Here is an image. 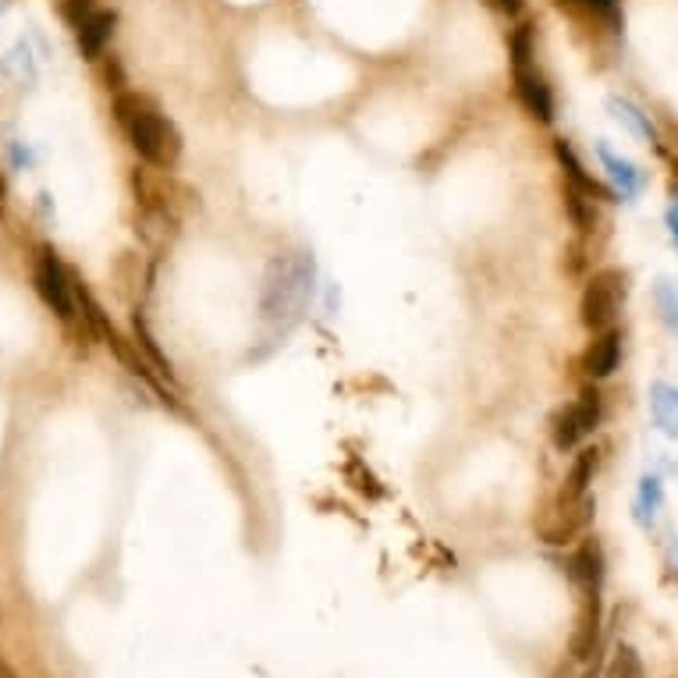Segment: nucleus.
Returning <instances> with one entry per match:
<instances>
[{
	"instance_id": "b1692460",
	"label": "nucleus",
	"mask_w": 678,
	"mask_h": 678,
	"mask_svg": "<svg viewBox=\"0 0 678 678\" xmlns=\"http://www.w3.org/2000/svg\"><path fill=\"white\" fill-rule=\"evenodd\" d=\"M0 678H19V675L11 671V664H4V661H0Z\"/></svg>"
},
{
	"instance_id": "ddd939ff",
	"label": "nucleus",
	"mask_w": 678,
	"mask_h": 678,
	"mask_svg": "<svg viewBox=\"0 0 678 678\" xmlns=\"http://www.w3.org/2000/svg\"><path fill=\"white\" fill-rule=\"evenodd\" d=\"M650 416H654V423L668 433V437L678 441V387L664 381L650 384Z\"/></svg>"
},
{
	"instance_id": "f8f14e48",
	"label": "nucleus",
	"mask_w": 678,
	"mask_h": 678,
	"mask_svg": "<svg viewBox=\"0 0 678 678\" xmlns=\"http://www.w3.org/2000/svg\"><path fill=\"white\" fill-rule=\"evenodd\" d=\"M554 157H558V164H562L565 178H568V185H572V188H579V193H587V196H593V199H604V196H607V188H604L601 182H593V178H590L587 168H582V160L576 157V149L568 146L565 139L554 143Z\"/></svg>"
},
{
	"instance_id": "0eeeda50",
	"label": "nucleus",
	"mask_w": 678,
	"mask_h": 678,
	"mask_svg": "<svg viewBox=\"0 0 678 678\" xmlns=\"http://www.w3.org/2000/svg\"><path fill=\"white\" fill-rule=\"evenodd\" d=\"M511 50H515V93H519L522 107L533 118L551 121L554 118V97H551V89L544 86V78H540L530 67V33L522 29L519 36H515Z\"/></svg>"
},
{
	"instance_id": "5701e85b",
	"label": "nucleus",
	"mask_w": 678,
	"mask_h": 678,
	"mask_svg": "<svg viewBox=\"0 0 678 678\" xmlns=\"http://www.w3.org/2000/svg\"><path fill=\"white\" fill-rule=\"evenodd\" d=\"M497 8H505V11H519V0H494Z\"/></svg>"
},
{
	"instance_id": "a211bd4d",
	"label": "nucleus",
	"mask_w": 678,
	"mask_h": 678,
	"mask_svg": "<svg viewBox=\"0 0 678 678\" xmlns=\"http://www.w3.org/2000/svg\"><path fill=\"white\" fill-rule=\"evenodd\" d=\"M664 501V486L657 477H643L640 480V501H636V515H640V522H654V515Z\"/></svg>"
},
{
	"instance_id": "423d86ee",
	"label": "nucleus",
	"mask_w": 678,
	"mask_h": 678,
	"mask_svg": "<svg viewBox=\"0 0 678 678\" xmlns=\"http://www.w3.org/2000/svg\"><path fill=\"white\" fill-rule=\"evenodd\" d=\"M33 284L39 298L58 313L61 323H75V288H72V274L61 267L58 252L44 246L36 252V270H33Z\"/></svg>"
},
{
	"instance_id": "aec40b11",
	"label": "nucleus",
	"mask_w": 678,
	"mask_h": 678,
	"mask_svg": "<svg viewBox=\"0 0 678 678\" xmlns=\"http://www.w3.org/2000/svg\"><path fill=\"white\" fill-rule=\"evenodd\" d=\"M61 15L72 25H78L86 15H93V0H61Z\"/></svg>"
},
{
	"instance_id": "f3484780",
	"label": "nucleus",
	"mask_w": 678,
	"mask_h": 678,
	"mask_svg": "<svg viewBox=\"0 0 678 678\" xmlns=\"http://www.w3.org/2000/svg\"><path fill=\"white\" fill-rule=\"evenodd\" d=\"M604 678H646V675H643V661H640V654H636V650H632L629 643H621V646L615 650L612 664H607V675H604Z\"/></svg>"
},
{
	"instance_id": "4be33fe9",
	"label": "nucleus",
	"mask_w": 678,
	"mask_h": 678,
	"mask_svg": "<svg viewBox=\"0 0 678 678\" xmlns=\"http://www.w3.org/2000/svg\"><path fill=\"white\" fill-rule=\"evenodd\" d=\"M8 213V178L0 174V217Z\"/></svg>"
},
{
	"instance_id": "39448f33",
	"label": "nucleus",
	"mask_w": 678,
	"mask_h": 678,
	"mask_svg": "<svg viewBox=\"0 0 678 678\" xmlns=\"http://www.w3.org/2000/svg\"><path fill=\"white\" fill-rule=\"evenodd\" d=\"M601 412H604V402H601V391L596 387H582L579 398H572L568 405H562L558 412L551 419V441L558 452H572V447L582 444V437H590L601 423Z\"/></svg>"
},
{
	"instance_id": "7ed1b4c3",
	"label": "nucleus",
	"mask_w": 678,
	"mask_h": 678,
	"mask_svg": "<svg viewBox=\"0 0 678 678\" xmlns=\"http://www.w3.org/2000/svg\"><path fill=\"white\" fill-rule=\"evenodd\" d=\"M626 298H629V274L626 270H618V267L596 270L587 288H582V298H579L582 328L593 331V334L612 331L618 313H621V306H626Z\"/></svg>"
},
{
	"instance_id": "dca6fc26",
	"label": "nucleus",
	"mask_w": 678,
	"mask_h": 678,
	"mask_svg": "<svg viewBox=\"0 0 678 678\" xmlns=\"http://www.w3.org/2000/svg\"><path fill=\"white\" fill-rule=\"evenodd\" d=\"M593 202H596L593 196L579 193V188H572V185H565V210H568V217H572V224L579 227V232H590L593 221H596Z\"/></svg>"
},
{
	"instance_id": "f03ea898",
	"label": "nucleus",
	"mask_w": 678,
	"mask_h": 678,
	"mask_svg": "<svg viewBox=\"0 0 678 678\" xmlns=\"http://www.w3.org/2000/svg\"><path fill=\"white\" fill-rule=\"evenodd\" d=\"M309 281H313V263L306 256H278L267 267L263 278V320L267 323H288L306 306Z\"/></svg>"
},
{
	"instance_id": "6ab92c4d",
	"label": "nucleus",
	"mask_w": 678,
	"mask_h": 678,
	"mask_svg": "<svg viewBox=\"0 0 678 678\" xmlns=\"http://www.w3.org/2000/svg\"><path fill=\"white\" fill-rule=\"evenodd\" d=\"M654 303H657V313L664 320V328L675 331L678 334V288L671 281H657V288H654Z\"/></svg>"
},
{
	"instance_id": "f257e3e1",
	"label": "nucleus",
	"mask_w": 678,
	"mask_h": 678,
	"mask_svg": "<svg viewBox=\"0 0 678 678\" xmlns=\"http://www.w3.org/2000/svg\"><path fill=\"white\" fill-rule=\"evenodd\" d=\"M114 118L128 146L146 164L171 171L182 160V132L174 128V121L153 100L139 97V93H121L114 100Z\"/></svg>"
},
{
	"instance_id": "1a4fd4ad",
	"label": "nucleus",
	"mask_w": 678,
	"mask_h": 678,
	"mask_svg": "<svg viewBox=\"0 0 678 678\" xmlns=\"http://www.w3.org/2000/svg\"><path fill=\"white\" fill-rule=\"evenodd\" d=\"M596 157H601V164L607 168V178L615 182V188H618V196H621V199H636V196H640L643 174H640V168L632 164V160L618 157L607 143L596 146Z\"/></svg>"
},
{
	"instance_id": "6e6552de",
	"label": "nucleus",
	"mask_w": 678,
	"mask_h": 678,
	"mask_svg": "<svg viewBox=\"0 0 678 678\" xmlns=\"http://www.w3.org/2000/svg\"><path fill=\"white\" fill-rule=\"evenodd\" d=\"M618 362H621V334L615 328L593 334L587 356H582V370H587L593 381H604V377H612L618 370Z\"/></svg>"
},
{
	"instance_id": "9d476101",
	"label": "nucleus",
	"mask_w": 678,
	"mask_h": 678,
	"mask_svg": "<svg viewBox=\"0 0 678 678\" xmlns=\"http://www.w3.org/2000/svg\"><path fill=\"white\" fill-rule=\"evenodd\" d=\"M114 11H93L83 22L75 25V36H78V50H83V58H97V53L107 47V39L114 36Z\"/></svg>"
},
{
	"instance_id": "9b49d317",
	"label": "nucleus",
	"mask_w": 678,
	"mask_h": 678,
	"mask_svg": "<svg viewBox=\"0 0 678 678\" xmlns=\"http://www.w3.org/2000/svg\"><path fill=\"white\" fill-rule=\"evenodd\" d=\"M596 466H601V452H596V447H579L576 458H572V466H568V477H565L558 494H565V497L590 494V483L596 477Z\"/></svg>"
},
{
	"instance_id": "20e7f679",
	"label": "nucleus",
	"mask_w": 678,
	"mask_h": 678,
	"mask_svg": "<svg viewBox=\"0 0 678 678\" xmlns=\"http://www.w3.org/2000/svg\"><path fill=\"white\" fill-rule=\"evenodd\" d=\"M593 511H596V497L593 494H582V497L554 494L551 505L533 519L537 540H544V544H551V547L576 544V540L590 530Z\"/></svg>"
},
{
	"instance_id": "412c9836",
	"label": "nucleus",
	"mask_w": 678,
	"mask_h": 678,
	"mask_svg": "<svg viewBox=\"0 0 678 678\" xmlns=\"http://www.w3.org/2000/svg\"><path fill=\"white\" fill-rule=\"evenodd\" d=\"M668 227H671V238H675V246H678V199L671 202V210H668Z\"/></svg>"
},
{
	"instance_id": "2eb2a0df",
	"label": "nucleus",
	"mask_w": 678,
	"mask_h": 678,
	"mask_svg": "<svg viewBox=\"0 0 678 678\" xmlns=\"http://www.w3.org/2000/svg\"><path fill=\"white\" fill-rule=\"evenodd\" d=\"M132 331H135V345H139V348L146 352V359L157 366V373H160V377H168V381H174V373H171V359H164V352H160L157 337L149 334L146 320H143L139 313L132 317Z\"/></svg>"
},
{
	"instance_id": "4468645a",
	"label": "nucleus",
	"mask_w": 678,
	"mask_h": 678,
	"mask_svg": "<svg viewBox=\"0 0 678 678\" xmlns=\"http://www.w3.org/2000/svg\"><path fill=\"white\" fill-rule=\"evenodd\" d=\"M607 111H612V118L618 121V125H626L632 135H640V139H646V143L657 139V132H654V125H650V118L640 111V107H632L629 100L612 97V100H607Z\"/></svg>"
}]
</instances>
